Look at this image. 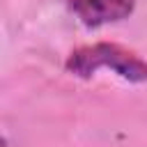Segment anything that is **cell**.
Masks as SVG:
<instances>
[{
	"instance_id": "obj_1",
	"label": "cell",
	"mask_w": 147,
	"mask_h": 147,
	"mask_svg": "<svg viewBox=\"0 0 147 147\" xmlns=\"http://www.w3.org/2000/svg\"><path fill=\"white\" fill-rule=\"evenodd\" d=\"M64 69L76 78H92L96 71L108 69L122 80L147 83V60L110 41H99V44H90L71 51L67 55Z\"/></svg>"
},
{
	"instance_id": "obj_2",
	"label": "cell",
	"mask_w": 147,
	"mask_h": 147,
	"mask_svg": "<svg viewBox=\"0 0 147 147\" xmlns=\"http://www.w3.org/2000/svg\"><path fill=\"white\" fill-rule=\"evenodd\" d=\"M85 28H101L133 14L138 0H60Z\"/></svg>"
},
{
	"instance_id": "obj_3",
	"label": "cell",
	"mask_w": 147,
	"mask_h": 147,
	"mask_svg": "<svg viewBox=\"0 0 147 147\" xmlns=\"http://www.w3.org/2000/svg\"><path fill=\"white\" fill-rule=\"evenodd\" d=\"M0 147H7V138L5 136H0Z\"/></svg>"
}]
</instances>
